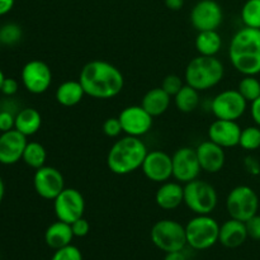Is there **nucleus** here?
I'll list each match as a JSON object with an SVG mask.
<instances>
[{"label": "nucleus", "mask_w": 260, "mask_h": 260, "mask_svg": "<svg viewBox=\"0 0 260 260\" xmlns=\"http://www.w3.org/2000/svg\"><path fill=\"white\" fill-rule=\"evenodd\" d=\"M152 244L164 253L184 250L187 245L185 226L175 220H160L154 223L150 231Z\"/></svg>", "instance_id": "obj_6"}, {"label": "nucleus", "mask_w": 260, "mask_h": 260, "mask_svg": "<svg viewBox=\"0 0 260 260\" xmlns=\"http://www.w3.org/2000/svg\"><path fill=\"white\" fill-rule=\"evenodd\" d=\"M246 231H248V236L253 240L260 241V216L256 213L251 218H249L245 222Z\"/></svg>", "instance_id": "obj_37"}, {"label": "nucleus", "mask_w": 260, "mask_h": 260, "mask_svg": "<svg viewBox=\"0 0 260 260\" xmlns=\"http://www.w3.org/2000/svg\"><path fill=\"white\" fill-rule=\"evenodd\" d=\"M42 126V117L35 108H23L15 114L14 128L24 136H33Z\"/></svg>", "instance_id": "obj_25"}, {"label": "nucleus", "mask_w": 260, "mask_h": 260, "mask_svg": "<svg viewBox=\"0 0 260 260\" xmlns=\"http://www.w3.org/2000/svg\"><path fill=\"white\" fill-rule=\"evenodd\" d=\"M20 79L27 91L32 94H43L52 84V71L43 61L30 60L23 66Z\"/></svg>", "instance_id": "obj_11"}, {"label": "nucleus", "mask_w": 260, "mask_h": 260, "mask_svg": "<svg viewBox=\"0 0 260 260\" xmlns=\"http://www.w3.org/2000/svg\"><path fill=\"white\" fill-rule=\"evenodd\" d=\"M27 144V136L20 134L15 128L2 132L0 135V162L3 165L17 164L19 160H22Z\"/></svg>", "instance_id": "obj_17"}, {"label": "nucleus", "mask_w": 260, "mask_h": 260, "mask_svg": "<svg viewBox=\"0 0 260 260\" xmlns=\"http://www.w3.org/2000/svg\"><path fill=\"white\" fill-rule=\"evenodd\" d=\"M79 81L86 95L94 99H112L124 86L123 74L117 66L104 60H93L83 66Z\"/></svg>", "instance_id": "obj_1"}, {"label": "nucleus", "mask_w": 260, "mask_h": 260, "mask_svg": "<svg viewBox=\"0 0 260 260\" xmlns=\"http://www.w3.org/2000/svg\"><path fill=\"white\" fill-rule=\"evenodd\" d=\"M225 75V68L220 58L216 56H197L192 58L185 68V84L198 91L215 88L221 83Z\"/></svg>", "instance_id": "obj_4"}, {"label": "nucleus", "mask_w": 260, "mask_h": 260, "mask_svg": "<svg viewBox=\"0 0 260 260\" xmlns=\"http://www.w3.org/2000/svg\"><path fill=\"white\" fill-rule=\"evenodd\" d=\"M248 108L246 99L238 89H226L218 93L211 102V112L216 119L238 121L244 116Z\"/></svg>", "instance_id": "obj_9"}, {"label": "nucleus", "mask_w": 260, "mask_h": 260, "mask_svg": "<svg viewBox=\"0 0 260 260\" xmlns=\"http://www.w3.org/2000/svg\"><path fill=\"white\" fill-rule=\"evenodd\" d=\"M15 0H0V17L8 14L14 7Z\"/></svg>", "instance_id": "obj_42"}, {"label": "nucleus", "mask_w": 260, "mask_h": 260, "mask_svg": "<svg viewBox=\"0 0 260 260\" xmlns=\"http://www.w3.org/2000/svg\"><path fill=\"white\" fill-rule=\"evenodd\" d=\"M71 230H73V234L75 238H84L90 231V223L88 222V220L81 217L71 223Z\"/></svg>", "instance_id": "obj_38"}, {"label": "nucleus", "mask_w": 260, "mask_h": 260, "mask_svg": "<svg viewBox=\"0 0 260 260\" xmlns=\"http://www.w3.org/2000/svg\"><path fill=\"white\" fill-rule=\"evenodd\" d=\"M244 167H245L246 172L251 175H259L260 174V162L258 159L254 156H246L244 160Z\"/></svg>", "instance_id": "obj_40"}, {"label": "nucleus", "mask_w": 260, "mask_h": 260, "mask_svg": "<svg viewBox=\"0 0 260 260\" xmlns=\"http://www.w3.org/2000/svg\"><path fill=\"white\" fill-rule=\"evenodd\" d=\"M165 5L170 10H179L184 5V0H165Z\"/></svg>", "instance_id": "obj_44"}, {"label": "nucleus", "mask_w": 260, "mask_h": 260, "mask_svg": "<svg viewBox=\"0 0 260 260\" xmlns=\"http://www.w3.org/2000/svg\"><path fill=\"white\" fill-rule=\"evenodd\" d=\"M226 210L231 218L246 222L259 210V197L249 185H238L230 190L226 198Z\"/></svg>", "instance_id": "obj_8"}, {"label": "nucleus", "mask_w": 260, "mask_h": 260, "mask_svg": "<svg viewBox=\"0 0 260 260\" xmlns=\"http://www.w3.org/2000/svg\"><path fill=\"white\" fill-rule=\"evenodd\" d=\"M119 122L126 135L142 137L151 129L154 117L147 113L142 106H128L119 113Z\"/></svg>", "instance_id": "obj_15"}, {"label": "nucleus", "mask_w": 260, "mask_h": 260, "mask_svg": "<svg viewBox=\"0 0 260 260\" xmlns=\"http://www.w3.org/2000/svg\"><path fill=\"white\" fill-rule=\"evenodd\" d=\"M18 91V81L13 78H5L2 86V93L7 96L14 95Z\"/></svg>", "instance_id": "obj_39"}, {"label": "nucleus", "mask_w": 260, "mask_h": 260, "mask_svg": "<svg viewBox=\"0 0 260 260\" xmlns=\"http://www.w3.org/2000/svg\"><path fill=\"white\" fill-rule=\"evenodd\" d=\"M103 132L106 136L108 137H118L119 135L123 132L122 129V124L119 122L118 117H111V118H107L106 122L103 123Z\"/></svg>", "instance_id": "obj_35"}, {"label": "nucleus", "mask_w": 260, "mask_h": 260, "mask_svg": "<svg viewBox=\"0 0 260 260\" xmlns=\"http://www.w3.org/2000/svg\"><path fill=\"white\" fill-rule=\"evenodd\" d=\"M241 20L245 27L260 29V0H246L241 9Z\"/></svg>", "instance_id": "obj_29"}, {"label": "nucleus", "mask_w": 260, "mask_h": 260, "mask_svg": "<svg viewBox=\"0 0 260 260\" xmlns=\"http://www.w3.org/2000/svg\"><path fill=\"white\" fill-rule=\"evenodd\" d=\"M53 211L57 220L71 225L74 221L84 217L85 200L75 188H65L53 200Z\"/></svg>", "instance_id": "obj_10"}, {"label": "nucleus", "mask_w": 260, "mask_h": 260, "mask_svg": "<svg viewBox=\"0 0 260 260\" xmlns=\"http://www.w3.org/2000/svg\"><path fill=\"white\" fill-rule=\"evenodd\" d=\"M245 222L230 218L220 226L218 243L228 249H236L243 245L248 239Z\"/></svg>", "instance_id": "obj_21"}, {"label": "nucleus", "mask_w": 260, "mask_h": 260, "mask_svg": "<svg viewBox=\"0 0 260 260\" xmlns=\"http://www.w3.org/2000/svg\"><path fill=\"white\" fill-rule=\"evenodd\" d=\"M51 260H83V254L76 246L66 245L55 250Z\"/></svg>", "instance_id": "obj_33"}, {"label": "nucleus", "mask_w": 260, "mask_h": 260, "mask_svg": "<svg viewBox=\"0 0 260 260\" xmlns=\"http://www.w3.org/2000/svg\"><path fill=\"white\" fill-rule=\"evenodd\" d=\"M222 20V8L215 0H200L190 12V23L198 32L217 30Z\"/></svg>", "instance_id": "obj_13"}, {"label": "nucleus", "mask_w": 260, "mask_h": 260, "mask_svg": "<svg viewBox=\"0 0 260 260\" xmlns=\"http://www.w3.org/2000/svg\"><path fill=\"white\" fill-rule=\"evenodd\" d=\"M0 165H2V162H0Z\"/></svg>", "instance_id": "obj_47"}, {"label": "nucleus", "mask_w": 260, "mask_h": 260, "mask_svg": "<svg viewBox=\"0 0 260 260\" xmlns=\"http://www.w3.org/2000/svg\"><path fill=\"white\" fill-rule=\"evenodd\" d=\"M33 187L41 198L53 201L65 189V179L60 170L45 165L36 170L33 177Z\"/></svg>", "instance_id": "obj_14"}, {"label": "nucleus", "mask_w": 260, "mask_h": 260, "mask_svg": "<svg viewBox=\"0 0 260 260\" xmlns=\"http://www.w3.org/2000/svg\"><path fill=\"white\" fill-rule=\"evenodd\" d=\"M4 79H5L4 73H3L2 69H0V91H2V86H3V83H4Z\"/></svg>", "instance_id": "obj_46"}, {"label": "nucleus", "mask_w": 260, "mask_h": 260, "mask_svg": "<svg viewBox=\"0 0 260 260\" xmlns=\"http://www.w3.org/2000/svg\"><path fill=\"white\" fill-rule=\"evenodd\" d=\"M173 160V178L182 184L198 179V175L202 172L198 161L196 149L184 146L178 149L172 156Z\"/></svg>", "instance_id": "obj_12"}, {"label": "nucleus", "mask_w": 260, "mask_h": 260, "mask_svg": "<svg viewBox=\"0 0 260 260\" xmlns=\"http://www.w3.org/2000/svg\"><path fill=\"white\" fill-rule=\"evenodd\" d=\"M147 147L140 137L126 135L117 140L107 155V167L113 174L127 175L136 172L144 164Z\"/></svg>", "instance_id": "obj_3"}, {"label": "nucleus", "mask_w": 260, "mask_h": 260, "mask_svg": "<svg viewBox=\"0 0 260 260\" xmlns=\"http://www.w3.org/2000/svg\"><path fill=\"white\" fill-rule=\"evenodd\" d=\"M74 238L75 236H74L73 230H71V225L63 222V221L57 220L46 229L45 241L47 246H50L53 250L70 245Z\"/></svg>", "instance_id": "obj_22"}, {"label": "nucleus", "mask_w": 260, "mask_h": 260, "mask_svg": "<svg viewBox=\"0 0 260 260\" xmlns=\"http://www.w3.org/2000/svg\"><path fill=\"white\" fill-rule=\"evenodd\" d=\"M241 127L236 121L216 119L208 127V140L223 149L238 146L240 142Z\"/></svg>", "instance_id": "obj_18"}, {"label": "nucleus", "mask_w": 260, "mask_h": 260, "mask_svg": "<svg viewBox=\"0 0 260 260\" xmlns=\"http://www.w3.org/2000/svg\"><path fill=\"white\" fill-rule=\"evenodd\" d=\"M238 90L248 103H251L260 96V81L254 75H244L239 83Z\"/></svg>", "instance_id": "obj_30"}, {"label": "nucleus", "mask_w": 260, "mask_h": 260, "mask_svg": "<svg viewBox=\"0 0 260 260\" xmlns=\"http://www.w3.org/2000/svg\"><path fill=\"white\" fill-rule=\"evenodd\" d=\"M86 95L84 88L79 80H68L57 86L55 91V98L58 104L63 107L78 106Z\"/></svg>", "instance_id": "obj_24"}, {"label": "nucleus", "mask_w": 260, "mask_h": 260, "mask_svg": "<svg viewBox=\"0 0 260 260\" xmlns=\"http://www.w3.org/2000/svg\"><path fill=\"white\" fill-rule=\"evenodd\" d=\"M250 114L253 121L255 122L256 126L260 127V96L255 101L251 102L250 104Z\"/></svg>", "instance_id": "obj_41"}, {"label": "nucleus", "mask_w": 260, "mask_h": 260, "mask_svg": "<svg viewBox=\"0 0 260 260\" xmlns=\"http://www.w3.org/2000/svg\"><path fill=\"white\" fill-rule=\"evenodd\" d=\"M220 225L210 215H196L185 225L187 245L194 250H207L218 243Z\"/></svg>", "instance_id": "obj_5"}, {"label": "nucleus", "mask_w": 260, "mask_h": 260, "mask_svg": "<svg viewBox=\"0 0 260 260\" xmlns=\"http://www.w3.org/2000/svg\"><path fill=\"white\" fill-rule=\"evenodd\" d=\"M200 102V91L188 84H184L183 88L174 95L175 107L182 113H192L198 108Z\"/></svg>", "instance_id": "obj_27"}, {"label": "nucleus", "mask_w": 260, "mask_h": 260, "mask_svg": "<svg viewBox=\"0 0 260 260\" xmlns=\"http://www.w3.org/2000/svg\"><path fill=\"white\" fill-rule=\"evenodd\" d=\"M198 161L203 172L216 174L223 169L226 162L225 149L218 146L217 144L212 142L211 140L201 142L196 149Z\"/></svg>", "instance_id": "obj_19"}, {"label": "nucleus", "mask_w": 260, "mask_h": 260, "mask_svg": "<svg viewBox=\"0 0 260 260\" xmlns=\"http://www.w3.org/2000/svg\"><path fill=\"white\" fill-rule=\"evenodd\" d=\"M155 202L161 210H175L184 202V187L179 182L161 183L155 194Z\"/></svg>", "instance_id": "obj_20"}, {"label": "nucleus", "mask_w": 260, "mask_h": 260, "mask_svg": "<svg viewBox=\"0 0 260 260\" xmlns=\"http://www.w3.org/2000/svg\"><path fill=\"white\" fill-rule=\"evenodd\" d=\"M4 194H5V185H4V182H3V179L0 178V203L3 202Z\"/></svg>", "instance_id": "obj_45"}, {"label": "nucleus", "mask_w": 260, "mask_h": 260, "mask_svg": "<svg viewBox=\"0 0 260 260\" xmlns=\"http://www.w3.org/2000/svg\"><path fill=\"white\" fill-rule=\"evenodd\" d=\"M222 47V38L217 30L198 32L196 37V48L202 56H216Z\"/></svg>", "instance_id": "obj_26"}, {"label": "nucleus", "mask_w": 260, "mask_h": 260, "mask_svg": "<svg viewBox=\"0 0 260 260\" xmlns=\"http://www.w3.org/2000/svg\"><path fill=\"white\" fill-rule=\"evenodd\" d=\"M184 203L196 215H211L217 207L216 188L205 180L194 179L184 184Z\"/></svg>", "instance_id": "obj_7"}, {"label": "nucleus", "mask_w": 260, "mask_h": 260, "mask_svg": "<svg viewBox=\"0 0 260 260\" xmlns=\"http://www.w3.org/2000/svg\"><path fill=\"white\" fill-rule=\"evenodd\" d=\"M22 28L15 23H7L0 28V45L14 46L22 40Z\"/></svg>", "instance_id": "obj_32"}, {"label": "nucleus", "mask_w": 260, "mask_h": 260, "mask_svg": "<svg viewBox=\"0 0 260 260\" xmlns=\"http://www.w3.org/2000/svg\"><path fill=\"white\" fill-rule=\"evenodd\" d=\"M46 159H47V151L43 145L36 141L28 142L22 156V160L28 167L35 170L40 169V168L45 167Z\"/></svg>", "instance_id": "obj_28"}, {"label": "nucleus", "mask_w": 260, "mask_h": 260, "mask_svg": "<svg viewBox=\"0 0 260 260\" xmlns=\"http://www.w3.org/2000/svg\"><path fill=\"white\" fill-rule=\"evenodd\" d=\"M239 146H241L246 151H254V150L260 149V127L249 126L241 129Z\"/></svg>", "instance_id": "obj_31"}, {"label": "nucleus", "mask_w": 260, "mask_h": 260, "mask_svg": "<svg viewBox=\"0 0 260 260\" xmlns=\"http://www.w3.org/2000/svg\"><path fill=\"white\" fill-rule=\"evenodd\" d=\"M15 126V114L12 111L3 109L0 111V131L7 132L14 129Z\"/></svg>", "instance_id": "obj_36"}, {"label": "nucleus", "mask_w": 260, "mask_h": 260, "mask_svg": "<svg viewBox=\"0 0 260 260\" xmlns=\"http://www.w3.org/2000/svg\"><path fill=\"white\" fill-rule=\"evenodd\" d=\"M183 85H184V84H183V80L180 76L175 75V74H170V75H167L164 78L161 88L164 89L170 96H174L175 94L183 88Z\"/></svg>", "instance_id": "obj_34"}, {"label": "nucleus", "mask_w": 260, "mask_h": 260, "mask_svg": "<svg viewBox=\"0 0 260 260\" xmlns=\"http://www.w3.org/2000/svg\"><path fill=\"white\" fill-rule=\"evenodd\" d=\"M142 173L154 183H165L173 177V160L169 154L161 150L147 152L141 167Z\"/></svg>", "instance_id": "obj_16"}, {"label": "nucleus", "mask_w": 260, "mask_h": 260, "mask_svg": "<svg viewBox=\"0 0 260 260\" xmlns=\"http://www.w3.org/2000/svg\"><path fill=\"white\" fill-rule=\"evenodd\" d=\"M164 260H188L185 255L184 250L179 251H172V253H165Z\"/></svg>", "instance_id": "obj_43"}, {"label": "nucleus", "mask_w": 260, "mask_h": 260, "mask_svg": "<svg viewBox=\"0 0 260 260\" xmlns=\"http://www.w3.org/2000/svg\"><path fill=\"white\" fill-rule=\"evenodd\" d=\"M229 58L234 69L243 75L260 74V29H239L230 41Z\"/></svg>", "instance_id": "obj_2"}, {"label": "nucleus", "mask_w": 260, "mask_h": 260, "mask_svg": "<svg viewBox=\"0 0 260 260\" xmlns=\"http://www.w3.org/2000/svg\"><path fill=\"white\" fill-rule=\"evenodd\" d=\"M170 102H172V96L160 86V88L150 89L145 94L141 101V106L152 117H159L169 109Z\"/></svg>", "instance_id": "obj_23"}]
</instances>
